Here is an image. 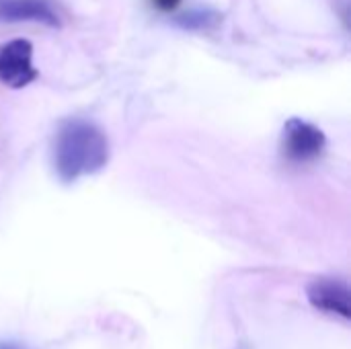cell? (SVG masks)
<instances>
[{"instance_id": "1", "label": "cell", "mask_w": 351, "mask_h": 349, "mask_svg": "<svg viewBox=\"0 0 351 349\" xmlns=\"http://www.w3.org/2000/svg\"><path fill=\"white\" fill-rule=\"evenodd\" d=\"M109 160L107 136L86 119H66L53 138V169L64 183L99 173Z\"/></svg>"}, {"instance_id": "2", "label": "cell", "mask_w": 351, "mask_h": 349, "mask_svg": "<svg viewBox=\"0 0 351 349\" xmlns=\"http://www.w3.org/2000/svg\"><path fill=\"white\" fill-rule=\"evenodd\" d=\"M325 146H327V138L323 130H319L317 125L300 117H292L286 121L282 132V150L288 160L311 163L323 154Z\"/></svg>"}, {"instance_id": "3", "label": "cell", "mask_w": 351, "mask_h": 349, "mask_svg": "<svg viewBox=\"0 0 351 349\" xmlns=\"http://www.w3.org/2000/svg\"><path fill=\"white\" fill-rule=\"evenodd\" d=\"M37 78L33 66V43L12 39L0 45V82L8 88H23Z\"/></svg>"}, {"instance_id": "4", "label": "cell", "mask_w": 351, "mask_h": 349, "mask_svg": "<svg viewBox=\"0 0 351 349\" xmlns=\"http://www.w3.org/2000/svg\"><path fill=\"white\" fill-rule=\"evenodd\" d=\"M2 23H41L45 27H60L62 16L51 0H0Z\"/></svg>"}, {"instance_id": "5", "label": "cell", "mask_w": 351, "mask_h": 349, "mask_svg": "<svg viewBox=\"0 0 351 349\" xmlns=\"http://www.w3.org/2000/svg\"><path fill=\"white\" fill-rule=\"evenodd\" d=\"M308 300L315 309L339 315L341 319H350V288L341 280H317L306 290Z\"/></svg>"}, {"instance_id": "6", "label": "cell", "mask_w": 351, "mask_h": 349, "mask_svg": "<svg viewBox=\"0 0 351 349\" xmlns=\"http://www.w3.org/2000/svg\"><path fill=\"white\" fill-rule=\"evenodd\" d=\"M212 23H216V16L208 12H193L179 19V25H183L185 29H210Z\"/></svg>"}, {"instance_id": "7", "label": "cell", "mask_w": 351, "mask_h": 349, "mask_svg": "<svg viewBox=\"0 0 351 349\" xmlns=\"http://www.w3.org/2000/svg\"><path fill=\"white\" fill-rule=\"evenodd\" d=\"M181 0H154V6L160 10H173Z\"/></svg>"}, {"instance_id": "8", "label": "cell", "mask_w": 351, "mask_h": 349, "mask_svg": "<svg viewBox=\"0 0 351 349\" xmlns=\"http://www.w3.org/2000/svg\"><path fill=\"white\" fill-rule=\"evenodd\" d=\"M0 349H25L23 346H16V344H0Z\"/></svg>"}]
</instances>
